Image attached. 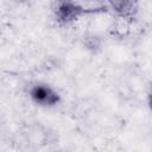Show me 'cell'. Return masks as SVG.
<instances>
[{
  "mask_svg": "<svg viewBox=\"0 0 152 152\" xmlns=\"http://www.w3.org/2000/svg\"><path fill=\"white\" fill-rule=\"evenodd\" d=\"M30 99L42 107H55L61 102V95L56 89L45 83H34L28 89Z\"/></svg>",
  "mask_w": 152,
  "mask_h": 152,
  "instance_id": "7a4b0ae2",
  "label": "cell"
},
{
  "mask_svg": "<svg viewBox=\"0 0 152 152\" xmlns=\"http://www.w3.org/2000/svg\"><path fill=\"white\" fill-rule=\"evenodd\" d=\"M110 10L115 13V17L128 19L133 21V18L138 13V4L131 0H120V1H110Z\"/></svg>",
  "mask_w": 152,
  "mask_h": 152,
  "instance_id": "3957f363",
  "label": "cell"
},
{
  "mask_svg": "<svg viewBox=\"0 0 152 152\" xmlns=\"http://www.w3.org/2000/svg\"><path fill=\"white\" fill-rule=\"evenodd\" d=\"M53 15L56 21L62 26H68L75 23L80 17L90 13H104L107 12V6H95L87 7L76 1H57L53 5Z\"/></svg>",
  "mask_w": 152,
  "mask_h": 152,
  "instance_id": "6da1fadb",
  "label": "cell"
},
{
  "mask_svg": "<svg viewBox=\"0 0 152 152\" xmlns=\"http://www.w3.org/2000/svg\"><path fill=\"white\" fill-rule=\"evenodd\" d=\"M131 25H132V20L115 17V19H114V21H113V24L110 26V33L114 37L124 38L129 33Z\"/></svg>",
  "mask_w": 152,
  "mask_h": 152,
  "instance_id": "277c9868",
  "label": "cell"
}]
</instances>
